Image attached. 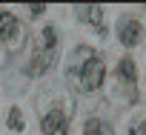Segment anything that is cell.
<instances>
[{"label": "cell", "mask_w": 146, "mask_h": 135, "mask_svg": "<svg viewBox=\"0 0 146 135\" xmlns=\"http://www.w3.org/2000/svg\"><path fill=\"white\" fill-rule=\"evenodd\" d=\"M43 132L46 135H69V115L60 109H52L43 115Z\"/></svg>", "instance_id": "obj_3"}, {"label": "cell", "mask_w": 146, "mask_h": 135, "mask_svg": "<svg viewBox=\"0 0 146 135\" xmlns=\"http://www.w3.org/2000/svg\"><path fill=\"white\" fill-rule=\"evenodd\" d=\"M69 75L80 81V89H86V92H95V89H100V86H103L106 66H103V60H100V57H92V60H86V63L80 66V69H72Z\"/></svg>", "instance_id": "obj_1"}, {"label": "cell", "mask_w": 146, "mask_h": 135, "mask_svg": "<svg viewBox=\"0 0 146 135\" xmlns=\"http://www.w3.org/2000/svg\"><path fill=\"white\" fill-rule=\"evenodd\" d=\"M83 135H112V132H109V126H106L103 121L92 118V121L86 124V132H83Z\"/></svg>", "instance_id": "obj_9"}, {"label": "cell", "mask_w": 146, "mask_h": 135, "mask_svg": "<svg viewBox=\"0 0 146 135\" xmlns=\"http://www.w3.org/2000/svg\"><path fill=\"white\" fill-rule=\"evenodd\" d=\"M52 63H54V52H43V49H37L35 57H32V66H29V75H43Z\"/></svg>", "instance_id": "obj_5"}, {"label": "cell", "mask_w": 146, "mask_h": 135, "mask_svg": "<svg viewBox=\"0 0 146 135\" xmlns=\"http://www.w3.org/2000/svg\"><path fill=\"white\" fill-rule=\"evenodd\" d=\"M78 15H80L86 23H95L100 32H106V29H103V23H100V15H103V12H100V6H78Z\"/></svg>", "instance_id": "obj_7"}, {"label": "cell", "mask_w": 146, "mask_h": 135, "mask_svg": "<svg viewBox=\"0 0 146 135\" xmlns=\"http://www.w3.org/2000/svg\"><path fill=\"white\" fill-rule=\"evenodd\" d=\"M54 46H57V32H54V26H46V29L37 35V49L54 52Z\"/></svg>", "instance_id": "obj_6"}, {"label": "cell", "mask_w": 146, "mask_h": 135, "mask_svg": "<svg viewBox=\"0 0 146 135\" xmlns=\"http://www.w3.org/2000/svg\"><path fill=\"white\" fill-rule=\"evenodd\" d=\"M117 75H120L126 84H135V81H137V69H135V60H132V57H123V60H120Z\"/></svg>", "instance_id": "obj_8"}, {"label": "cell", "mask_w": 146, "mask_h": 135, "mask_svg": "<svg viewBox=\"0 0 146 135\" xmlns=\"http://www.w3.org/2000/svg\"><path fill=\"white\" fill-rule=\"evenodd\" d=\"M0 37L6 40L9 52H17L23 46V26L12 12H0Z\"/></svg>", "instance_id": "obj_2"}, {"label": "cell", "mask_w": 146, "mask_h": 135, "mask_svg": "<svg viewBox=\"0 0 146 135\" xmlns=\"http://www.w3.org/2000/svg\"><path fill=\"white\" fill-rule=\"evenodd\" d=\"M43 12H46V6H40V3H37V6H32V15H43Z\"/></svg>", "instance_id": "obj_11"}, {"label": "cell", "mask_w": 146, "mask_h": 135, "mask_svg": "<svg viewBox=\"0 0 146 135\" xmlns=\"http://www.w3.org/2000/svg\"><path fill=\"white\" fill-rule=\"evenodd\" d=\"M140 35H143V29H140V23H137L135 17H123V20H120V26H117V37H120L123 46H135V43L140 40Z\"/></svg>", "instance_id": "obj_4"}, {"label": "cell", "mask_w": 146, "mask_h": 135, "mask_svg": "<svg viewBox=\"0 0 146 135\" xmlns=\"http://www.w3.org/2000/svg\"><path fill=\"white\" fill-rule=\"evenodd\" d=\"M9 129H15V132L23 129V115H20V109H12V112H9Z\"/></svg>", "instance_id": "obj_10"}]
</instances>
